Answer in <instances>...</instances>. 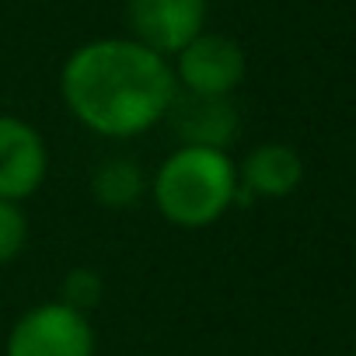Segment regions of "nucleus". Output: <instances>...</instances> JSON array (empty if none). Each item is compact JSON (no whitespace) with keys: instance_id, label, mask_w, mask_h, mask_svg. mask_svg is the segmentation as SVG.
<instances>
[{"instance_id":"nucleus-8","label":"nucleus","mask_w":356,"mask_h":356,"mask_svg":"<svg viewBox=\"0 0 356 356\" xmlns=\"http://www.w3.org/2000/svg\"><path fill=\"white\" fill-rule=\"evenodd\" d=\"M175 133L182 136V147H217L227 150V143L238 133V112L231 98H203V95H175L171 112Z\"/></svg>"},{"instance_id":"nucleus-7","label":"nucleus","mask_w":356,"mask_h":356,"mask_svg":"<svg viewBox=\"0 0 356 356\" xmlns=\"http://www.w3.org/2000/svg\"><path fill=\"white\" fill-rule=\"evenodd\" d=\"M304 182V157L290 143H259L238 164V186L255 200H286Z\"/></svg>"},{"instance_id":"nucleus-6","label":"nucleus","mask_w":356,"mask_h":356,"mask_svg":"<svg viewBox=\"0 0 356 356\" xmlns=\"http://www.w3.org/2000/svg\"><path fill=\"white\" fill-rule=\"evenodd\" d=\"M49 175V150L42 133L18 119L0 115V200L25 203L32 200Z\"/></svg>"},{"instance_id":"nucleus-1","label":"nucleus","mask_w":356,"mask_h":356,"mask_svg":"<svg viewBox=\"0 0 356 356\" xmlns=\"http://www.w3.org/2000/svg\"><path fill=\"white\" fill-rule=\"evenodd\" d=\"M60 95L84 129L129 140L171 112L178 84L168 60L136 39H95L67 56Z\"/></svg>"},{"instance_id":"nucleus-3","label":"nucleus","mask_w":356,"mask_h":356,"mask_svg":"<svg viewBox=\"0 0 356 356\" xmlns=\"http://www.w3.org/2000/svg\"><path fill=\"white\" fill-rule=\"evenodd\" d=\"M98 339L84 311L63 300H42L29 307L8 332V356H95Z\"/></svg>"},{"instance_id":"nucleus-11","label":"nucleus","mask_w":356,"mask_h":356,"mask_svg":"<svg viewBox=\"0 0 356 356\" xmlns=\"http://www.w3.org/2000/svg\"><path fill=\"white\" fill-rule=\"evenodd\" d=\"M102 293H105V283H102V276H98L95 269H74V273H67V280H63L60 300H63L67 307L88 314V311L102 300Z\"/></svg>"},{"instance_id":"nucleus-9","label":"nucleus","mask_w":356,"mask_h":356,"mask_svg":"<svg viewBox=\"0 0 356 356\" xmlns=\"http://www.w3.org/2000/svg\"><path fill=\"white\" fill-rule=\"evenodd\" d=\"M91 193L102 207H129L140 200L143 193V175L133 161L115 157V161H102V168L91 178Z\"/></svg>"},{"instance_id":"nucleus-4","label":"nucleus","mask_w":356,"mask_h":356,"mask_svg":"<svg viewBox=\"0 0 356 356\" xmlns=\"http://www.w3.org/2000/svg\"><path fill=\"white\" fill-rule=\"evenodd\" d=\"M171 74L178 88H186V95L231 98V91H238L248 74V60L234 39L203 32L175 56Z\"/></svg>"},{"instance_id":"nucleus-2","label":"nucleus","mask_w":356,"mask_h":356,"mask_svg":"<svg viewBox=\"0 0 356 356\" xmlns=\"http://www.w3.org/2000/svg\"><path fill=\"white\" fill-rule=\"evenodd\" d=\"M238 161L217 147H178L150 178V200L157 213L182 231L213 227L238 203Z\"/></svg>"},{"instance_id":"nucleus-10","label":"nucleus","mask_w":356,"mask_h":356,"mask_svg":"<svg viewBox=\"0 0 356 356\" xmlns=\"http://www.w3.org/2000/svg\"><path fill=\"white\" fill-rule=\"evenodd\" d=\"M29 241V217L22 203H4L0 200V266H8L22 255Z\"/></svg>"},{"instance_id":"nucleus-5","label":"nucleus","mask_w":356,"mask_h":356,"mask_svg":"<svg viewBox=\"0 0 356 356\" xmlns=\"http://www.w3.org/2000/svg\"><path fill=\"white\" fill-rule=\"evenodd\" d=\"M133 39L157 56H178L207 25V0H126Z\"/></svg>"}]
</instances>
